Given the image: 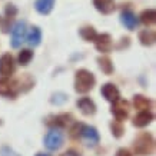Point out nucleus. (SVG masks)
I'll return each instance as SVG.
<instances>
[{"label": "nucleus", "mask_w": 156, "mask_h": 156, "mask_svg": "<svg viewBox=\"0 0 156 156\" xmlns=\"http://www.w3.org/2000/svg\"><path fill=\"white\" fill-rule=\"evenodd\" d=\"M96 83L95 75L86 69H79L75 73V90L77 93H87Z\"/></svg>", "instance_id": "f257e3e1"}, {"label": "nucleus", "mask_w": 156, "mask_h": 156, "mask_svg": "<svg viewBox=\"0 0 156 156\" xmlns=\"http://www.w3.org/2000/svg\"><path fill=\"white\" fill-rule=\"evenodd\" d=\"M135 153L139 156H151L155 152V139L149 132H143L135 140Z\"/></svg>", "instance_id": "f03ea898"}, {"label": "nucleus", "mask_w": 156, "mask_h": 156, "mask_svg": "<svg viewBox=\"0 0 156 156\" xmlns=\"http://www.w3.org/2000/svg\"><path fill=\"white\" fill-rule=\"evenodd\" d=\"M62 145H63V133L60 132V129L52 128L44 136V146L49 151H57L62 147Z\"/></svg>", "instance_id": "7ed1b4c3"}, {"label": "nucleus", "mask_w": 156, "mask_h": 156, "mask_svg": "<svg viewBox=\"0 0 156 156\" xmlns=\"http://www.w3.org/2000/svg\"><path fill=\"white\" fill-rule=\"evenodd\" d=\"M19 80H13L9 77H2L0 79V95L6 98H14L20 92Z\"/></svg>", "instance_id": "20e7f679"}, {"label": "nucleus", "mask_w": 156, "mask_h": 156, "mask_svg": "<svg viewBox=\"0 0 156 156\" xmlns=\"http://www.w3.org/2000/svg\"><path fill=\"white\" fill-rule=\"evenodd\" d=\"M112 103H113V106H112V113H113L115 119L119 120V122L126 120L128 116H129V103H128V100L118 98V99L115 100V102H112Z\"/></svg>", "instance_id": "39448f33"}, {"label": "nucleus", "mask_w": 156, "mask_h": 156, "mask_svg": "<svg viewBox=\"0 0 156 156\" xmlns=\"http://www.w3.org/2000/svg\"><path fill=\"white\" fill-rule=\"evenodd\" d=\"M24 37H26V22H17L12 29V40H10L12 48H20Z\"/></svg>", "instance_id": "423d86ee"}, {"label": "nucleus", "mask_w": 156, "mask_h": 156, "mask_svg": "<svg viewBox=\"0 0 156 156\" xmlns=\"http://www.w3.org/2000/svg\"><path fill=\"white\" fill-rule=\"evenodd\" d=\"M16 65H14V59L10 53H5L0 57V75L3 77H10L14 73Z\"/></svg>", "instance_id": "0eeeda50"}, {"label": "nucleus", "mask_w": 156, "mask_h": 156, "mask_svg": "<svg viewBox=\"0 0 156 156\" xmlns=\"http://www.w3.org/2000/svg\"><path fill=\"white\" fill-rule=\"evenodd\" d=\"M72 120V115L69 113H62V115H53V116H49L46 119V125L50 126V128H66L69 122Z\"/></svg>", "instance_id": "6e6552de"}, {"label": "nucleus", "mask_w": 156, "mask_h": 156, "mask_svg": "<svg viewBox=\"0 0 156 156\" xmlns=\"http://www.w3.org/2000/svg\"><path fill=\"white\" fill-rule=\"evenodd\" d=\"M80 137H83L86 142L95 146L98 145L100 140V136H99V132L98 129L93 128V126H87V125H82V130H80Z\"/></svg>", "instance_id": "1a4fd4ad"}, {"label": "nucleus", "mask_w": 156, "mask_h": 156, "mask_svg": "<svg viewBox=\"0 0 156 156\" xmlns=\"http://www.w3.org/2000/svg\"><path fill=\"white\" fill-rule=\"evenodd\" d=\"M95 46L98 49V52L100 53H109L113 48V43H112V37L108 33H102L98 34L95 39Z\"/></svg>", "instance_id": "9d476101"}, {"label": "nucleus", "mask_w": 156, "mask_h": 156, "mask_svg": "<svg viewBox=\"0 0 156 156\" xmlns=\"http://www.w3.org/2000/svg\"><path fill=\"white\" fill-rule=\"evenodd\" d=\"M77 108L85 116H92L96 113V103L90 98H82L77 100Z\"/></svg>", "instance_id": "9b49d317"}, {"label": "nucleus", "mask_w": 156, "mask_h": 156, "mask_svg": "<svg viewBox=\"0 0 156 156\" xmlns=\"http://www.w3.org/2000/svg\"><path fill=\"white\" fill-rule=\"evenodd\" d=\"M100 93L103 96L106 100L109 102H115V100L120 98V92L113 83H106V85L102 86V89H100Z\"/></svg>", "instance_id": "f8f14e48"}, {"label": "nucleus", "mask_w": 156, "mask_h": 156, "mask_svg": "<svg viewBox=\"0 0 156 156\" xmlns=\"http://www.w3.org/2000/svg\"><path fill=\"white\" fill-rule=\"evenodd\" d=\"M120 22H122V24L128 29V30H135V29L137 27V23H139L137 17L130 12V10L122 12V14H120Z\"/></svg>", "instance_id": "ddd939ff"}, {"label": "nucleus", "mask_w": 156, "mask_h": 156, "mask_svg": "<svg viewBox=\"0 0 156 156\" xmlns=\"http://www.w3.org/2000/svg\"><path fill=\"white\" fill-rule=\"evenodd\" d=\"M153 120V113L151 110H140L133 119V125L136 128H145Z\"/></svg>", "instance_id": "4468645a"}, {"label": "nucleus", "mask_w": 156, "mask_h": 156, "mask_svg": "<svg viewBox=\"0 0 156 156\" xmlns=\"http://www.w3.org/2000/svg\"><path fill=\"white\" fill-rule=\"evenodd\" d=\"M93 6L96 7V10H99L103 14H110L115 10L113 0H93Z\"/></svg>", "instance_id": "2eb2a0df"}, {"label": "nucleus", "mask_w": 156, "mask_h": 156, "mask_svg": "<svg viewBox=\"0 0 156 156\" xmlns=\"http://www.w3.org/2000/svg\"><path fill=\"white\" fill-rule=\"evenodd\" d=\"M26 40L30 46H39L40 44V40H42V32H40V29L37 26H33V27L30 29V32L27 33L26 36Z\"/></svg>", "instance_id": "dca6fc26"}, {"label": "nucleus", "mask_w": 156, "mask_h": 156, "mask_svg": "<svg viewBox=\"0 0 156 156\" xmlns=\"http://www.w3.org/2000/svg\"><path fill=\"white\" fill-rule=\"evenodd\" d=\"M55 0H36L34 7L40 14H49L53 10Z\"/></svg>", "instance_id": "f3484780"}, {"label": "nucleus", "mask_w": 156, "mask_h": 156, "mask_svg": "<svg viewBox=\"0 0 156 156\" xmlns=\"http://www.w3.org/2000/svg\"><path fill=\"white\" fill-rule=\"evenodd\" d=\"M139 40H140V43H142L143 46H152L156 40V34L153 30L146 29V30H142L139 33Z\"/></svg>", "instance_id": "a211bd4d"}, {"label": "nucleus", "mask_w": 156, "mask_h": 156, "mask_svg": "<svg viewBox=\"0 0 156 156\" xmlns=\"http://www.w3.org/2000/svg\"><path fill=\"white\" fill-rule=\"evenodd\" d=\"M98 63H99L100 70L103 72L105 75H112V73H113L115 66H113V63H112V60H110L108 56L98 57Z\"/></svg>", "instance_id": "6ab92c4d"}, {"label": "nucleus", "mask_w": 156, "mask_h": 156, "mask_svg": "<svg viewBox=\"0 0 156 156\" xmlns=\"http://www.w3.org/2000/svg\"><path fill=\"white\" fill-rule=\"evenodd\" d=\"M133 105L139 110H149L152 102H151V99H147V98H145L142 95H135L133 96Z\"/></svg>", "instance_id": "aec40b11"}, {"label": "nucleus", "mask_w": 156, "mask_h": 156, "mask_svg": "<svg viewBox=\"0 0 156 156\" xmlns=\"http://www.w3.org/2000/svg\"><path fill=\"white\" fill-rule=\"evenodd\" d=\"M140 22L146 26H152L155 24L156 22V12L153 9H147V10H143L142 14H140Z\"/></svg>", "instance_id": "412c9836"}, {"label": "nucleus", "mask_w": 156, "mask_h": 156, "mask_svg": "<svg viewBox=\"0 0 156 156\" xmlns=\"http://www.w3.org/2000/svg\"><path fill=\"white\" fill-rule=\"evenodd\" d=\"M79 33H80V36L83 37V40H86V42H95L96 36H98L96 30L92 27V26H86V27H82Z\"/></svg>", "instance_id": "4be33fe9"}, {"label": "nucleus", "mask_w": 156, "mask_h": 156, "mask_svg": "<svg viewBox=\"0 0 156 156\" xmlns=\"http://www.w3.org/2000/svg\"><path fill=\"white\" fill-rule=\"evenodd\" d=\"M32 59H33V52L29 50V49L22 50V52L19 53V57H17V60H19V63L22 65V66H27Z\"/></svg>", "instance_id": "5701e85b"}, {"label": "nucleus", "mask_w": 156, "mask_h": 156, "mask_svg": "<svg viewBox=\"0 0 156 156\" xmlns=\"http://www.w3.org/2000/svg\"><path fill=\"white\" fill-rule=\"evenodd\" d=\"M110 130H112V135L115 137H122L125 133V128H123L122 122H119V120H113L110 123Z\"/></svg>", "instance_id": "b1692460"}, {"label": "nucleus", "mask_w": 156, "mask_h": 156, "mask_svg": "<svg viewBox=\"0 0 156 156\" xmlns=\"http://www.w3.org/2000/svg\"><path fill=\"white\" fill-rule=\"evenodd\" d=\"M0 156H20L16 151H13L10 146H2L0 149Z\"/></svg>", "instance_id": "393cba45"}, {"label": "nucleus", "mask_w": 156, "mask_h": 156, "mask_svg": "<svg viewBox=\"0 0 156 156\" xmlns=\"http://www.w3.org/2000/svg\"><path fill=\"white\" fill-rule=\"evenodd\" d=\"M80 130H82V123H75V126L70 129V136L73 139L80 137Z\"/></svg>", "instance_id": "a878e982"}, {"label": "nucleus", "mask_w": 156, "mask_h": 156, "mask_svg": "<svg viewBox=\"0 0 156 156\" xmlns=\"http://www.w3.org/2000/svg\"><path fill=\"white\" fill-rule=\"evenodd\" d=\"M5 12H6V17H7V19H13L14 16L17 14V9H16L13 5H7V6H6Z\"/></svg>", "instance_id": "bb28decb"}, {"label": "nucleus", "mask_w": 156, "mask_h": 156, "mask_svg": "<svg viewBox=\"0 0 156 156\" xmlns=\"http://www.w3.org/2000/svg\"><path fill=\"white\" fill-rule=\"evenodd\" d=\"M116 156H133V155L130 153V151L125 149V147H120V149L116 152Z\"/></svg>", "instance_id": "cd10ccee"}, {"label": "nucleus", "mask_w": 156, "mask_h": 156, "mask_svg": "<svg viewBox=\"0 0 156 156\" xmlns=\"http://www.w3.org/2000/svg\"><path fill=\"white\" fill-rule=\"evenodd\" d=\"M62 156H80V155H79V152L76 151H67L66 153H63Z\"/></svg>", "instance_id": "c85d7f7f"}, {"label": "nucleus", "mask_w": 156, "mask_h": 156, "mask_svg": "<svg viewBox=\"0 0 156 156\" xmlns=\"http://www.w3.org/2000/svg\"><path fill=\"white\" fill-rule=\"evenodd\" d=\"M36 156H50V155H48V153H37Z\"/></svg>", "instance_id": "c756f323"}, {"label": "nucleus", "mask_w": 156, "mask_h": 156, "mask_svg": "<svg viewBox=\"0 0 156 156\" xmlns=\"http://www.w3.org/2000/svg\"><path fill=\"white\" fill-rule=\"evenodd\" d=\"M0 125H2V120H0Z\"/></svg>", "instance_id": "7c9ffc66"}]
</instances>
